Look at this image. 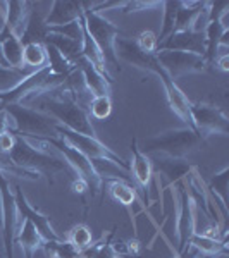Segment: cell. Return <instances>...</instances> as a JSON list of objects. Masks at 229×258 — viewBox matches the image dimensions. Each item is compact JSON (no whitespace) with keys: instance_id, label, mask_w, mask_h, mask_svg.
Listing matches in <instances>:
<instances>
[{"instance_id":"1","label":"cell","mask_w":229,"mask_h":258,"mask_svg":"<svg viewBox=\"0 0 229 258\" xmlns=\"http://www.w3.org/2000/svg\"><path fill=\"white\" fill-rule=\"evenodd\" d=\"M30 103L35 105L38 112H43V114L50 115L57 124L64 126L69 131L97 138L88 112L83 109L81 103L78 102L76 91L71 86V76H69V86L66 88L64 95H55V97L43 95L41 98L30 100Z\"/></svg>"},{"instance_id":"2","label":"cell","mask_w":229,"mask_h":258,"mask_svg":"<svg viewBox=\"0 0 229 258\" xmlns=\"http://www.w3.org/2000/svg\"><path fill=\"white\" fill-rule=\"evenodd\" d=\"M9 159L12 164L21 169L40 174V176L43 174L48 184H53V176L68 167V164L59 157L35 148L30 141L26 138H21V136H16V143L14 148L9 152Z\"/></svg>"},{"instance_id":"3","label":"cell","mask_w":229,"mask_h":258,"mask_svg":"<svg viewBox=\"0 0 229 258\" xmlns=\"http://www.w3.org/2000/svg\"><path fill=\"white\" fill-rule=\"evenodd\" d=\"M203 143H205V140L193 129H173V131L160 133V135L145 140L141 153L143 155L162 153V155L173 157V159H185L190 152L202 148Z\"/></svg>"},{"instance_id":"4","label":"cell","mask_w":229,"mask_h":258,"mask_svg":"<svg viewBox=\"0 0 229 258\" xmlns=\"http://www.w3.org/2000/svg\"><path fill=\"white\" fill-rule=\"evenodd\" d=\"M2 110L7 112L14 120V129H9L14 136H30V138L45 140V138H55V126L57 122L50 115L38 112L36 109H30L26 105L19 103H11L6 105Z\"/></svg>"},{"instance_id":"5","label":"cell","mask_w":229,"mask_h":258,"mask_svg":"<svg viewBox=\"0 0 229 258\" xmlns=\"http://www.w3.org/2000/svg\"><path fill=\"white\" fill-rule=\"evenodd\" d=\"M90 6H93V4L83 2V7H85L83 26H85L86 33H88L95 43H97V47L100 48L103 59L107 62V66H112L116 71H121L118 53H116V40H118V36L121 35L119 28L114 26V24H112L109 19L103 18L102 14L90 9Z\"/></svg>"},{"instance_id":"6","label":"cell","mask_w":229,"mask_h":258,"mask_svg":"<svg viewBox=\"0 0 229 258\" xmlns=\"http://www.w3.org/2000/svg\"><path fill=\"white\" fill-rule=\"evenodd\" d=\"M55 133L59 138H62L64 141H68L71 147H74L80 153L86 157L88 160H93V162H109L112 165H118L123 170H130V165L128 162L119 157L116 152H112L109 147L102 143L98 138H93V136H85V135H80V133H74V131H69L66 129L64 126L57 124L55 126ZM91 162V164H93Z\"/></svg>"},{"instance_id":"7","label":"cell","mask_w":229,"mask_h":258,"mask_svg":"<svg viewBox=\"0 0 229 258\" xmlns=\"http://www.w3.org/2000/svg\"><path fill=\"white\" fill-rule=\"evenodd\" d=\"M40 141L45 145H52L53 148L59 150L62 155H64L66 164H69L71 169L78 174V177L86 182L88 191H91V195L95 197V195L98 193L100 188H102V176H100L97 172V169L93 167L91 160H88L83 153L78 152L74 147H71L68 141H64L62 138H59V136H55V138H45Z\"/></svg>"},{"instance_id":"8","label":"cell","mask_w":229,"mask_h":258,"mask_svg":"<svg viewBox=\"0 0 229 258\" xmlns=\"http://www.w3.org/2000/svg\"><path fill=\"white\" fill-rule=\"evenodd\" d=\"M191 119L195 131L203 140L214 133L222 136H227L229 133V117L226 112L210 103H191Z\"/></svg>"},{"instance_id":"9","label":"cell","mask_w":229,"mask_h":258,"mask_svg":"<svg viewBox=\"0 0 229 258\" xmlns=\"http://www.w3.org/2000/svg\"><path fill=\"white\" fill-rule=\"evenodd\" d=\"M0 205H2V236L7 258H14V241L18 234V207L14 193L9 188V179L0 170Z\"/></svg>"},{"instance_id":"10","label":"cell","mask_w":229,"mask_h":258,"mask_svg":"<svg viewBox=\"0 0 229 258\" xmlns=\"http://www.w3.org/2000/svg\"><path fill=\"white\" fill-rule=\"evenodd\" d=\"M157 60L162 69L176 81V78L188 73H203L207 71V62L202 55H195L190 52H178V50H157Z\"/></svg>"},{"instance_id":"11","label":"cell","mask_w":229,"mask_h":258,"mask_svg":"<svg viewBox=\"0 0 229 258\" xmlns=\"http://www.w3.org/2000/svg\"><path fill=\"white\" fill-rule=\"evenodd\" d=\"M178 193H180V219H178V234H180V248H178V255L188 246L191 236L195 234L193 217H195V202L188 189V182L181 181L178 186Z\"/></svg>"},{"instance_id":"12","label":"cell","mask_w":229,"mask_h":258,"mask_svg":"<svg viewBox=\"0 0 229 258\" xmlns=\"http://www.w3.org/2000/svg\"><path fill=\"white\" fill-rule=\"evenodd\" d=\"M116 53L123 60H126L128 64L135 66V68L141 71H147V73L155 74L157 69L160 68L155 53H147L143 50H140L135 40L118 38L116 40Z\"/></svg>"},{"instance_id":"13","label":"cell","mask_w":229,"mask_h":258,"mask_svg":"<svg viewBox=\"0 0 229 258\" xmlns=\"http://www.w3.org/2000/svg\"><path fill=\"white\" fill-rule=\"evenodd\" d=\"M14 198H16V207H18V214L23 217V220H30L33 226L36 227L38 234L43 238L45 243H47V241H61L59 234L50 226L48 217H45L43 214H40V212H36L33 209L30 203H28V200L23 195V189H21L19 186H16V189H14Z\"/></svg>"},{"instance_id":"14","label":"cell","mask_w":229,"mask_h":258,"mask_svg":"<svg viewBox=\"0 0 229 258\" xmlns=\"http://www.w3.org/2000/svg\"><path fill=\"white\" fill-rule=\"evenodd\" d=\"M157 50H178V52H190L203 57V53H205V33H197L193 30L170 33L162 43L157 45Z\"/></svg>"},{"instance_id":"15","label":"cell","mask_w":229,"mask_h":258,"mask_svg":"<svg viewBox=\"0 0 229 258\" xmlns=\"http://www.w3.org/2000/svg\"><path fill=\"white\" fill-rule=\"evenodd\" d=\"M73 64L76 66V69L80 71L83 85H85L86 91L91 95V97H110V83L98 73L93 66L90 64L88 60L83 55L76 57L73 60Z\"/></svg>"},{"instance_id":"16","label":"cell","mask_w":229,"mask_h":258,"mask_svg":"<svg viewBox=\"0 0 229 258\" xmlns=\"http://www.w3.org/2000/svg\"><path fill=\"white\" fill-rule=\"evenodd\" d=\"M4 9L6 11H0L4 28H7L12 35L21 38L24 26H26L28 16H30L31 11V2H18V0L4 2Z\"/></svg>"},{"instance_id":"17","label":"cell","mask_w":229,"mask_h":258,"mask_svg":"<svg viewBox=\"0 0 229 258\" xmlns=\"http://www.w3.org/2000/svg\"><path fill=\"white\" fill-rule=\"evenodd\" d=\"M85 14L83 2H73V0H55L52 4L48 16L45 18V24L48 28L52 26H64L73 21H78Z\"/></svg>"},{"instance_id":"18","label":"cell","mask_w":229,"mask_h":258,"mask_svg":"<svg viewBox=\"0 0 229 258\" xmlns=\"http://www.w3.org/2000/svg\"><path fill=\"white\" fill-rule=\"evenodd\" d=\"M131 152H133V164H131V174L135 177V181L138 182V186L145 191V200L148 198V186L152 181V172H153V165L150 162L148 155H143L141 150L138 147V140H133L131 143Z\"/></svg>"},{"instance_id":"19","label":"cell","mask_w":229,"mask_h":258,"mask_svg":"<svg viewBox=\"0 0 229 258\" xmlns=\"http://www.w3.org/2000/svg\"><path fill=\"white\" fill-rule=\"evenodd\" d=\"M0 57L9 68H23V45L16 35L2 26L0 30Z\"/></svg>"},{"instance_id":"20","label":"cell","mask_w":229,"mask_h":258,"mask_svg":"<svg viewBox=\"0 0 229 258\" xmlns=\"http://www.w3.org/2000/svg\"><path fill=\"white\" fill-rule=\"evenodd\" d=\"M50 33V28L45 24V18H41V14L38 11H30V16H28L26 26H24V31L21 35V45H30V43H38L43 45L45 40H47Z\"/></svg>"},{"instance_id":"21","label":"cell","mask_w":229,"mask_h":258,"mask_svg":"<svg viewBox=\"0 0 229 258\" xmlns=\"http://www.w3.org/2000/svg\"><path fill=\"white\" fill-rule=\"evenodd\" d=\"M152 165H155V169L167 177L169 184L188 176L190 170L193 169V165L185 159H173V157H155Z\"/></svg>"},{"instance_id":"22","label":"cell","mask_w":229,"mask_h":258,"mask_svg":"<svg viewBox=\"0 0 229 258\" xmlns=\"http://www.w3.org/2000/svg\"><path fill=\"white\" fill-rule=\"evenodd\" d=\"M188 244L193 246L197 251L202 253V255L210 256V258H215V256L224 258L227 255V238L217 239V238H209V236L193 234Z\"/></svg>"},{"instance_id":"23","label":"cell","mask_w":229,"mask_h":258,"mask_svg":"<svg viewBox=\"0 0 229 258\" xmlns=\"http://www.w3.org/2000/svg\"><path fill=\"white\" fill-rule=\"evenodd\" d=\"M16 241L21 244L24 251V258H33L35 251L38 248H43V238L38 234L36 227L33 226L30 220H23L19 229V234H16Z\"/></svg>"},{"instance_id":"24","label":"cell","mask_w":229,"mask_h":258,"mask_svg":"<svg viewBox=\"0 0 229 258\" xmlns=\"http://www.w3.org/2000/svg\"><path fill=\"white\" fill-rule=\"evenodd\" d=\"M43 47H45V53H47V68L50 69L52 74H57V76H71L76 71V66L71 64L53 45L43 43Z\"/></svg>"},{"instance_id":"25","label":"cell","mask_w":229,"mask_h":258,"mask_svg":"<svg viewBox=\"0 0 229 258\" xmlns=\"http://www.w3.org/2000/svg\"><path fill=\"white\" fill-rule=\"evenodd\" d=\"M33 73L35 71L28 68H9V66L0 68V93L14 90L16 86H19Z\"/></svg>"},{"instance_id":"26","label":"cell","mask_w":229,"mask_h":258,"mask_svg":"<svg viewBox=\"0 0 229 258\" xmlns=\"http://www.w3.org/2000/svg\"><path fill=\"white\" fill-rule=\"evenodd\" d=\"M45 43H50L53 45L62 55L68 59L71 64L76 57L81 55V47H83V41H74V40H69L66 36H61V35H55V33H48L47 40Z\"/></svg>"},{"instance_id":"27","label":"cell","mask_w":229,"mask_h":258,"mask_svg":"<svg viewBox=\"0 0 229 258\" xmlns=\"http://www.w3.org/2000/svg\"><path fill=\"white\" fill-rule=\"evenodd\" d=\"M47 66V53L45 47L38 43H30L23 47V68L38 71Z\"/></svg>"},{"instance_id":"28","label":"cell","mask_w":229,"mask_h":258,"mask_svg":"<svg viewBox=\"0 0 229 258\" xmlns=\"http://www.w3.org/2000/svg\"><path fill=\"white\" fill-rule=\"evenodd\" d=\"M227 179H229V169L224 167L219 174H214L209 182V189L215 197L220 198V207H222L224 215H227Z\"/></svg>"},{"instance_id":"29","label":"cell","mask_w":229,"mask_h":258,"mask_svg":"<svg viewBox=\"0 0 229 258\" xmlns=\"http://www.w3.org/2000/svg\"><path fill=\"white\" fill-rule=\"evenodd\" d=\"M91 241H93V234H91L90 227L85 226V224H78V226H74L69 231L68 243L74 249H78V251H83V249L88 248Z\"/></svg>"},{"instance_id":"30","label":"cell","mask_w":229,"mask_h":258,"mask_svg":"<svg viewBox=\"0 0 229 258\" xmlns=\"http://www.w3.org/2000/svg\"><path fill=\"white\" fill-rule=\"evenodd\" d=\"M110 197L116 200V202H119L121 205L124 207H130L133 203H136V191L133 186L126 184V182L123 181H114L110 184Z\"/></svg>"},{"instance_id":"31","label":"cell","mask_w":229,"mask_h":258,"mask_svg":"<svg viewBox=\"0 0 229 258\" xmlns=\"http://www.w3.org/2000/svg\"><path fill=\"white\" fill-rule=\"evenodd\" d=\"M43 249L50 258H80V251L74 249L68 241H47L43 243Z\"/></svg>"},{"instance_id":"32","label":"cell","mask_w":229,"mask_h":258,"mask_svg":"<svg viewBox=\"0 0 229 258\" xmlns=\"http://www.w3.org/2000/svg\"><path fill=\"white\" fill-rule=\"evenodd\" d=\"M162 7L165 11H164V26H162L160 35L157 36L159 43H162L174 31V23H176V12L178 7H180V2H162Z\"/></svg>"},{"instance_id":"33","label":"cell","mask_w":229,"mask_h":258,"mask_svg":"<svg viewBox=\"0 0 229 258\" xmlns=\"http://www.w3.org/2000/svg\"><path fill=\"white\" fill-rule=\"evenodd\" d=\"M50 33L66 36V38L74 41H83V18L73 21L69 24H64V26H52L50 28Z\"/></svg>"},{"instance_id":"34","label":"cell","mask_w":229,"mask_h":258,"mask_svg":"<svg viewBox=\"0 0 229 258\" xmlns=\"http://www.w3.org/2000/svg\"><path fill=\"white\" fill-rule=\"evenodd\" d=\"M112 112V100L110 97H95L90 103V114L91 117L103 120L110 115Z\"/></svg>"},{"instance_id":"35","label":"cell","mask_w":229,"mask_h":258,"mask_svg":"<svg viewBox=\"0 0 229 258\" xmlns=\"http://www.w3.org/2000/svg\"><path fill=\"white\" fill-rule=\"evenodd\" d=\"M136 45H138L140 50H143V52L147 53H155L157 52V45H159V41H157V35L152 31H141L138 35V38L135 40Z\"/></svg>"},{"instance_id":"36","label":"cell","mask_w":229,"mask_h":258,"mask_svg":"<svg viewBox=\"0 0 229 258\" xmlns=\"http://www.w3.org/2000/svg\"><path fill=\"white\" fill-rule=\"evenodd\" d=\"M160 2H124L123 6V12L124 14H130V12H138V11H147V9H153V7H160Z\"/></svg>"},{"instance_id":"37","label":"cell","mask_w":229,"mask_h":258,"mask_svg":"<svg viewBox=\"0 0 229 258\" xmlns=\"http://www.w3.org/2000/svg\"><path fill=\"white\" fill-rule=\"evenodd\" d=\"M112 238H114V232H110V234L107 236L105 243H100V248H98L97 256L95 258H119L114 246H112Z\"/></svg>"},{"instance_id":"38","label":"cell","mask_w":229,"mask_h":258,"mask_svg":"<svg viewBox=\"0 0 229 258\" xmlns=\"http://www.w3.org/2000/svg\"><path fill=\"white\" fill-rule=\"evenodd\" d=\"M14 143H16V136L11 131H6L4 135H0V152L9 155V152L14 148Z\"/></svg>"},{"instance_id":"39","label":"cell","mask_w":229,"mask_h":258,"mask_svg":"<svg viewBox=\"0 0 229 258\" xmlns=\"http://www.w3.org/2000/svg\"><path fill=\"white\" fill-rule=\"evenodd\" d=\"M178 258H210V256L202 255V253L197 251V249H195L193 246H190V244H188V246H186V248L180 253V255H178Z\"/></svg>"},{"instance_id":"40","label":"cell","mask_w":229,"mask_h":258,"mask_svg":"<svg viewBox=\"0 0 229 258\" xmlns=\"http://www.w3.org/2000/svg\"><path fill=\"white\" fill-rule=\"evenodd\" d=\"M214 64H215V66H219V69H220V71L227 73V71H229V55H227V52L219 53L217 59H215Z\"/></svg>"},{"instance_id":"41","label":"cell","mask_w":229,"mask_h":258,"mask_svg":"<svg viewBox=\"0 0 229 258\" xmlns=\"http://www.w3.org/2000/svg\"><path fill=\"white\" fill-rule=\"evenodd\" d=\"M9 122H7V112L0 110V135H4L6 131H9Z\"/></svg>"},{"instance_id":"42","label":"cell","mask_w":229,"mask_h":258,"mask_svg":"<svg viewBox=\"0 0 229 258\" xmlns=\"http://www.w3.org/2000/svg\"><path fill=\"white\" fill-rule=\"evenodd\" d=\"M73 189L76 191V193L83 195V193H85V191H88V186H86V182L83 181V179L78 177L76 181H74V184H73Z\"/></svg>"},{"instance_id":"43","label":"cell","mask_w":229,"mask_h":258,"mask_svg":"<svg viewBox=\"0 0 229 258\" xmlns=\"http://www.w3.org/2000/svg\"><path fill=\"white\" fill-rule=\"evenodd\" d=\"M0 68H4V62H2V57H0Z\"/></svg>"}]
</instances>
